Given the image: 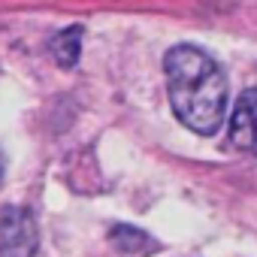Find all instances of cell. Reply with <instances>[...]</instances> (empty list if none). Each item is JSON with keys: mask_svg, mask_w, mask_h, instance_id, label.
<instances>
[{"mask_svg": "<svg viewBox=\"0 0 257 257\" xmlns=\"http://www.w3.org/2000/svg\"><path fill=\"white\" fill-rule=\"evenodd\" d=\"M170 106L188 131L218 134L227 112V79L221 67L197 46H173L164 58Z\"/></svg>", "mask_w": 257, "mask_h": 257, "instance_id": "6da1fadb", "label": "cell"}, {"mask_svg": "<svg viewBox=\"0 0 257 257\" xmlns=\"http://www.w3.org/2000/svg\"><path fill=\"white\" fill-rule=\"evenodd\" d=\"M37 221L22 206H0V257H34Z\"/></svg>", "mask_w": 257, "mask_h": 257, "instance_id": "7a4b0ae2", "label": "cell"}, {"mask_svg": "<svg viewBox=\"0 0 257 257\" xmlns=\"http://www.w3.org/2000/svg\"><path fill=\"white\" fill-rule=\"evenodd\" d=\"M230 143L245 155H257V88H248L230 118Z\"/></svg>", "mask_w": 257, "mask_h": 257, "instance_id": "3957f363", "label": "cell"}, {"mask_svg": "<svg viewBox=\"0 0 257 257\" xmlns=\"http://www.w3.org/2000/svg\"><path fill=\"white\" fill-rule=\"evenodd\" d=\"M82 28L79 25H73V28H67V31H61L55 40H52V58L61 64V67H76V61H79V52H82Z\"/></svg>", "mask_w": 257, "mask_h": 257, "instance_id": "277c9868", "label": "cell"}, {"mask_svg": "<svg viewBox=\"0 0 257 257\" xmlns=\"http://www.w3.org/2000/svg\"><path fill=\"white\" fill-rule=\"evenodd\" d=\"M112 239L124 251H143V248H149V236L140 233V230H134V227H115L112 230Z\"/></svg>", "mask_w": 257, "mask_h": 257, "instance_id": "5b68a950", "label": "cell"}, {"mask_svg": "<svg viewBox=\"0 0 257 257\" xmlns=\"http://www.w3.org/2000/svg\"><path fill=\"white\" fill-rule=\"evenodd\" d=\"M0 176H4V155H0Z\"/></svg>", "mask_w": 257, "mask_h": 257, "instance_id": "8992f818", "label": "cell"}]
</instances>
